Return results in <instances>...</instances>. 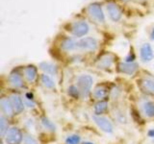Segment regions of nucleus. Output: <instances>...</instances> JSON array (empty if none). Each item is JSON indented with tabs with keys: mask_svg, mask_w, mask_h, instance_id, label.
I'll list each match as a JSON object with an SVG mask.
<instances>
[{
	"mask_svg": "<svg viewBox=\"0 0 154 144\" xmlns=\"http://www.w3.org/2000/svg\"><path fill=\"white\" fill-rule=\"evenodd\" d=\"M93 120L96 124V126H97L102 132L106 134H112L114 132V126L108 118L101 116V115H94Z\"/></svg>",
	"mask_w": 154,
	"mask_h": 144,
	"instance_id": "obj_6",
	"label": "nucleus"
},
{
	"mask_svg": "<svg viewBox=\"0 0 154 144\" xmlns=\"http://www.w3.org/2000/svg\"><path fill=\"white\" fill-rule=\"evenodd\" d=\"M140 58L143 62H149L153 60L154 52L149 43H143L140 47Z\"/></svg>",
	"mask_w": 154,
	"mask_h": 144,
	"instance_id": "obj_7",
	"label": "nucleus"
},
{
	"mask_svg": "<svg viewBox=\"0 0 154 144\" xmlns=\"http://www.w3.org/2000/svg\"><path fill=\"white\" fill-rule=\"evenodd\" d=\"M150 38L152 40H154V27L152 28V30L150 32Z\"/></svg>",
	"mask_w": 154,
	"mask_h": 144,
	"instance_id": "obj_29",
	"label": "nucleus"
},
{
	"mask_svg": "<svg viewBox=\"0 0 154 144\" xmlns=\"http://www.w3.org/2000/svg\"><path fill=\"white\" fill-rule=\"evenodd\" d=\"M81 137L78 134H71L66 138V144H80Z\"/></svg>",
	"mask_w": 154,
	"mask_h": 144,
	"instance_id": "obj_25",
	"label": "nucleus"
},
{
	"mask_svg": "<svg viewBox=\"0 0 154 144\" xmlns=\"http://www.w3.org/2000/svg\"><path fill=\"white\" fill-rule=\"evenodd\" d=\"M61 48L64 51H72L77 48V42L69 37L64 38L61 41Z\"/></svg>",
	"mask_w": 154,
	"mask_h": 144,
	"instance_id": "obj_17",
	"label": "nucleus"
},
{
	"mask_svg": "<svg viewBox=\"0 0 154 144\" xmlns=\"http://www.w3.org/2000/svg\"><path fill=\"white\" fill-rule=\"evenodd\" d=\"M8 122L6 118H5L4 115L0 116V134H1V136L4 137L6 133L8 132Z\"/></svg>",
	"mask_w": 154,
	"mask_h": 144,
	"instance_id": "obj_23",
	"label": "nucleus"
},
{
	"mask_svg": "<svg viewBox=\"0 0 154 144\" xmlns=\"http://www.w3.org/2000/svg\"><path fill=\"white\" fill-rule=\"evenodd\" d=\"M24 76L28 83H33L37 79L38 76V68L35 65H28L24 69Z\"/></svg>",
	"mask_w": 154,
	"mask_h": 144,
	"instance_id": "obj_16",
	"label": "nucleus"
},
{
	"mask_svg": "<svg viewBox=\"0 0 154 144\" xmlns=\"http://www.w3.org/2000/svg\"><path fill=\"white\" fill-rule=\"evenodd\" d=\"M69 30L74 37L83 38L90 31V26L86 21L78 20V21H74L73 23H71L70 29H69Z\"/></svg>",
	"mask_w": 154,
	"mask_h": 144,
	"instance_id": "obj_3",
	"label": "nucleus"
},
{
	"mask_svg": "<svg viewBox=\"0 0 154 144\" xmlns=\"http://www.w3.org/2000/svg\"><path fill=\"white\" fill-rule=\"evenodd\" d=\"M22 132L17 127H12L5 134V142L7 144H20L23 140Z\"/></svg>",
	"mask_w": 154,
	"mask_h": 144,
	"instance_id": "obj_4",
	"label": "nucleus"
},
{
	"mask_svg": "<svg viewBox=\"0 0 154 144\" xmlns=\"http://www.w3.org/2000/svg\"><path fill=\"white\" fill-rule=\"evenodd\" d=\"M135 59H136V56H135L134 53H129L128 56L125 58V62H134Z\"/></svg>",
	"mask_w": 154,
	"mask_h": 144,
	"instance_id": "obj_27",
	"label": "nucleus"
},
{
	"mask_svg": "<svg viewBox=\"0 0 154 144\" xmlns=\"http://www.w3.org/2000/svg\"><path fill=\"white\" fill-rule=\"evenodd\" d=\"M107 93H108L107 89H106L105 88H103V86H97V88H96L94 89V97L96 99H98V100H101V99H103L104 97H106Z\"/></svg>",
	"mask_w": 154,
	"mask_h": 144,
	"instance_id": "obj_22",
	"label": "nucleus"
},
{
	"mask_svg": "<svg viewBox=\"0 0 154 144\" xmlns=\"http://www.w3.org/2000/svg\"><path fill=\"white\" fill-rule=\"evenodd\" d=\"M42 125L43 126V128L46 129L47 131H49L51 133L56 132V125L53 123L49 118L47 117H42Z\"/></svg>",
	"mask_w": 154,
	"mask_h": 144,
	"instance_id": "obj_21",
	"label": "nucleus"
},
{
	"mask_svg": "<svg viewBox=\"0 0 154 144\" xmlns=\"http://www.w3.org/2000/svg\"><path fill=\"white\" fill-rule=\"evenodd\" d=\"M38 67H40L41 70L45 72V74L54 76L58 72L57 65L52 64V62H42L41 64H38Z\"/></svg>",
	"mask_w": 154,
	"mask_h": 144,
	"instance_id": "obj_14",
	"label": "nucleus"
},
{
	"mask_svg": "<svg viewBox=\"0 0 154 144\" xmlns=\"http://www.w3.org/2000/svg\"><path fill=\"white\" fill-rule=\"evenodd\" d=\"M119 71L126 75H133L139 68V65L136 62H120L118 65Z\"/></svg>",
	"mask_w": 154,
	"mask_h": 144,
	"instance_id": "obj_10",
	"label": "nucleus"
},
{
	"mask_svg": "<svg viewBox=\"0 0 154 144\" xmlns=\"http://www.w3.org/2000/svg\"><path fill=\"white\" fill-rule=\"evenodd\" d=\"M139 86L143 92L154 96V80L151 78H143L140 80Z\"/></svg>",
	"mask_w": 154,
	"mask_h": 144,
	"instance_id": "obj_9",
	"label": "nucleus"
},
{
	"mask_svg": "<svg viewBox=\"0 0 154 144\" xmlns=\"http://www.w3.org/2000/svg\"><path fill=\"white\" fill-rule=\"evenodd\" d=\"M143 112L146 117H154V102H152V101H146L143 104Z\"/></svg>",
	"mask_w": 154,
	"mask_h": 144,
	"instance_id": "obj_18",
	"label": "nucleus"
},
{
	"mask_svg": "<svg viewBox=\"0 0 154 144\" xmlns=\"http://www.w3.org/2000/svg\"><path fill=\"white\" fill-rule=\"evenodd\" d=\"M94 115H101L108 110V103L106 101H99L94 106Z\"/></svg>",
	"mask_w": 154,
	"mask_h": 144,
	"instance_id": "obj_19",
	"label": "nucleus"
},
{
	"mask_svg": "<svg viewBox=\"0 0 154 144\" xmlns=\"http://www.w3.org/2000/svg\"><path fill=\"white\" fill-rule=\"evenodd\" d=\"M94 84V79L91 75L88 74H82L79 75L77 78V86L80 89V92L82 96L87 97L91 89V86Z\"/></svg>",
	"mask_w": 154,
	"mask_h": 144,
	"instance_id": "obj_1",
	"label": "nucleus"
},
{
	"mask_svg": "<svg viewBox=\"0 0 154 144\" xmlns=\"http://www.w3.org/2000/svg\"><path fill=\"white\" fill-rule=\"evenodd\" d=\"M82 144H94V142H91V141H85V142H83Z\"/></svg>",
	"mask_w": 154,
	"mask_h": 144,
	"instance_id": "obj_30",
	"label": "nucleus"
},
{
	"mask_svg": "<svg viewBox=\"0 0 154 144\" xmlns=\"http://www.w3.org/2000/svg\"><path fill=\"white\" fill-rule=\"evenodd\" d=\"M42 84L45 86L46 88L53 89L55 88V82L53 81V79L48 74H42L41 77Z\"/></svg>",
	"mask_w": 154,
	"mask_h": 144,
	"instance_id": "obj_20",
	"label": "nucleus"
},
{
	"mask_svg": "<svg viewBox=\"0 0 154 144\" xmlns=\"http://www.w3.org/2000/svg\"><path fill=\"white\" fill-rule=\"evenodd\" d=\"M122 1H124V2H127V1H129V0H122Z\"/></svg>",
	"mask_w": 154,
	"mask_h": 144,
	"instance_id": "obj_31",
	"label": "nucleus"
},
{
	"mask_svg": "<svg viewBox=\"0 0 154 144\" xmlns=\"http://www.w3.org/2000/svg\"><path fill=\"white\" fill-rule=\"evenodd\" d=\"M23 144H38V142L33 136L27 134L23 137Z\"/></svg>",
	"mask_w": 154,
	"mask_h": 144,
	"instance_id": "obj_26",
	"label": "nucleus"
},
{
	"mask_svg": "<svg viewBox=\"0 0 154 144\" xmlns=\"http://www.w3.org/2000/svg\"><path fill=\"white\" fill-rule=\"evenodd\" d=\"M147 136L150 137V138H154V128H152V129H150L149 131L147 132Z\"/></svg>",
	"mask_w": 154,
	"mask_h": 144,
	"instance_id": "obj_28",
	"label": "nucleus"
},
{
	"mask_svg": "<svg viewBox=\"0 0 154 144\" xmlns=\"http://www.w3.org/2000/svg\"><path fill=\"white\" fill-rule=\"evenodd\" d=\"M106 10H107V13H108V16H109L110 19H112L114 22H118L122 19V13L117 4H115L113 2L108 3L106 5Z\"/></svg>",
	"mask_w": 154,
	"mask_h": 144,
	"instance_id": "obj_8",
	"label": "nucleus"
},
{
	"mask_svg": "<svg viewBox=\"0 0 154 144\" xmlns=\"http://www.w3.org/2000/svg\"><path fill=\"white\" fill-rule=\"evenodd\" d=\"M10 99H11L12 105L14 107V112L16 113H21L24 110V107H25V104H24L22 98L19 96L18 94H12L10 96Z\"/></svg>",
	"mask_w": 154,
	"mask_h": 144,
	"instance_id": "obj_11",
	"label": "nucleus"
},
{
	"mask_svg": "<svg viewBox=\"0 0 154 144\" xmlns=\"http://www.w3.org/2000/svg\"><path fill=\"white\" fill-rule=\"evenodd\" d=\"M0 107H1L3 113L6 114L7 116H12L14 112V107L10 98H7V97L1 98V100H0Z\"/></svg>",
	"mask_w": 154,
	"mask_h": 144,
	"instance_id": "obj_13",
	"label": "nucleus"
},
{
	"mask_svg": "<svg viewBox=\"0 0 154 144\" xmlns=\"http://www.w3.org/2000/svg\"><path fill=\"white\" fill-rule=\"evenodd\" d=\"M134 1H143V0H134Z\"/></svg>",
	"mask_w": 154,
	"mask_h": 144,
	"instance_id": "obj_32",
	"label": "nucleus"
},
{
	"mask_svg": "<svg viewBox=\"0 0 154 144\" xmlns=\"http://www.w3.org/2000/svg\"><path fill=\"white\" fill-rule=\"evenodd\" d=\"M98 47V42L93 37L82 38L79 41H77V48L82 51L93 52L95 51Z\"/></svg>",
	"mask_w": 154,
	"mask_h": 144,
	"instance_id": "obj_5",
	"label": "nucleus"
},
{
	"mask_svg": "<svg viewBox=\"0 0 154 144\" xmlns=\"http://www.w3.org/2000/svg\"><path fill=\"white\" fill-rule=\"evenodd\" d=\"M152 142H153V143H154V138H153V139H152Z\"/></svg>",
	"mask_w": 154,
	"mask_h": 144,
	"instance_id": "obj_33",
	"label": "nucleus"
},
{
	"mask_svg": "<svg viewBox=\"0 0 154 144\" xmlns=\"http://www.w3.org/2000/svg\"><path fill=\"white\" fill-rule=\"evenodd\" d=\"M67 93L69 96H71L72 98H79V96L81 95L80 89L78 88V86H70L67 88Z\"/></svg>",
	"mask_w": 154,
	"mask_h": 144,
	"instance_id": "obj_24",
	"label": "nucleus"
},
{
	"mask_svg": "<svg viewBox=\"0 0 154 144\" xmlns=\"http://www.w3.org/2000/svg\"><path fill=\"white\" fill-rule=\"evenodd\" d=\"M8 81L10 85L16 88H20L23 86V79L21 75L17 72H13V73L10 74Z\"/></svg>",
	"mask_w": 154,
	"mask_h": 144,
	"instance_id": "obj_15",
	"label": "nucleus"
},
{
	"mask_svg": "<svg viewBox=\"0 0 154 144\" xmlns=\"http://www.w3.org/2000/svg\"><path fill=\"white\" fill-rule=\"evenodd\" d=\"M88 14L90 17L93 19L94 21L97 22V23H104L105 21V14L102 11V8H101V5L97 2L91 3L88 6Z\"/></svg>",
	"mask_w": 154,
	"mask_h": 144,
	"instance_id": "obj_2",
	"label": "nucleus"
},
{
	"mask_svg": "<svg viewBox=\"0 0 154 144\" xmlns=\"http://www.w3.org/2000/svg\"><path fill=\"white\" fill-rule=\"evenodd\" d=\"M115 56L112 54H106L102 56L97 62V67L101 69H108L114 64Z\"/></svg>",
	"mask_w": 154,
	"mask_h": 144,
	"instance_id": "obj_12",
	"label": "nucleus"
}]
</instances>
